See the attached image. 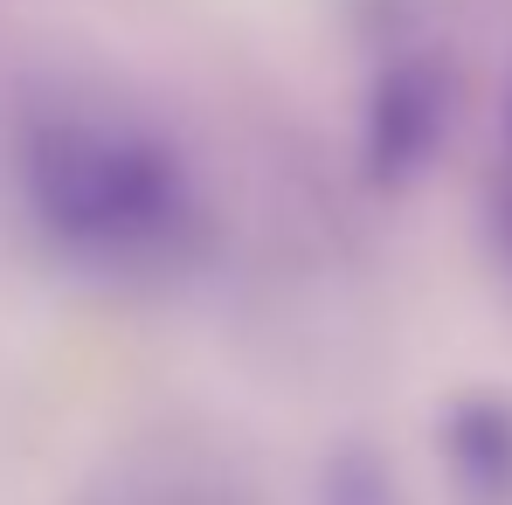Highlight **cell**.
I'll list each match as a JSON object with an SVG mask.
<instances>
[{
    "label": "cell",
    "mask_w": 512,
    "mask_h": 505,
    "mask_svg": "<svg viewBox=\"0 0 512 505\" xmlns=\"http://www.w3.org/2000/svg\"><path fill=\"white\" fill-rule=\"evenodd\" d=\"M512 160V153H506ZM506 236H512V167H506Z\"/></svg>",
    "instance_id": "1"
}]
</instances>
